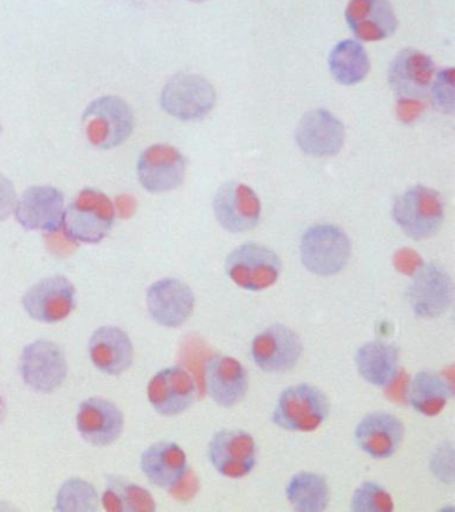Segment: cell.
Returning <instances> with one entry per match:
<instances>
[{
    "label": "cell",
    "mask_w": 455,
    "mask_h": 512,
    "mask_svg": "<svg viewBox=\"0 0 455 512\" xmlns=\"http://www.w3.org/2000/svg\"><path fill=\"white\" fill-rule=\"evenodd\" d=\"M407 300L414 314L423 319H437L450 310L454 283L449 272L435 263L419 268L407 288Z\"/></svg>",
    "instance_id": "cell-8"
},
{
    "label": "cell",
    "mask_w": 455,
    "mask_h": 512,
    "mask_svg": "<svg viewBox=\"0 0 455 512\" xmlns=\"http://www.w3.org/2000/svg\"><path fill=\"white\" fill-rule=\"evenodd\" d=\"M391 216L409 238L425 240L442 227L445 204L438 191L418 184L395 198Z\"/></svg>",
    "instance_id": "cell-3"
},
{
    "label": "cell",
    "mask_w": 455,
    "mask_h": 512,
    "mask_svg": "<svg viewBox=\"0 0 455 512\" xmlns=\"http://www.w3.org/2000/svg\"><path fill=\"white\" fill-rule=\"evenodd\" d=\"M213 208L219 226L231 234L253 230L262 215L258 195L253 188L239 182H227L219 187Z\"/></svg>",
    "instance_id": "cell-14"
},
{
    "label": "cell",
    "mask_w": 455,
    "mask_h": 512,
    "mask_svg": "<svg viewBox=\"0 0 455 512\" xmlns=\"http://www.w3.org/2000/svg\"><path fill=\"white\" fill-rule=\"evenodd\" d=\"M65 195L57 187L33 186L18 198L15 218L27 231L58 232L65 218Z\"/></svg>",
    "instance_id": "cell-13"
},
{
    "label": "cell",
    "mask_w": 455,
    "mask_h": 512,
    "mask_svg": "<svg viewBox=\"0 0 455 512\" xmlns=\"http://www.w3.org/2000/svg\"><path fill=\"white\" fill-rule=\"evenodd\" d=\"M89 352L94 366L107 375H121L133 366V342L119 327L103 326L95 330L90 338Z\"/></svg>",
    "instance_id": "cell-24"
},
{
    "label": "cell",
    "mask_w": 455,
    "mask_h": 512,
    "mask_svg": "<svg viewBox=\"0 0 455 512\" xmlns=\"http://www.w3.org/2000/svg\"><path fill=\"white\" fill-rule=\"evenodd\" d=\"M329 412L325 392L313 384L299 383L285 388L278 396L273 422L285 431L311 432L322 426Z\"/></svg>",
    "instance_id": "cell-4"
},
{
    "label": "cell",
    "mask_w": 455,
    "mask_h": 512,
    "mask_svg": "<svg viewBox=\"0 0 455 512\" xmlns=\"http://www.w3.org/2000/svg\"><path fill=\"white\" fill-rule=\"evenodd\" d=\"M141 468L146 478L161 488L177 487L189 470L186 452L173 442H157L146 448Z\"/></svg>",
    "instance_id": "cell-25"
},
{
    "label": "cell",
    "mask_w": 455,
    "mask_h": 512,
    "mask_svg": "<svg viewBox=\"0 0 455 512\" xmlns=\"http://www.w3.org/2000/svg\"><path fill=\"white\" fill-rule=\"evenodd\" d=\"M67 359L65 352L51 340H37L27 344L21 355L23 382L34 391L51 394L66 380Z\"/></svg>",
    "instance_id": "cell-9"
},
{
    "label": "cell",
    "mask_w": 455,
    "mask_h": 512,
    "mask_svg": "<svg viewBox=\"0 0 455 512\" xmlns=\"http://www.w3.org/2000/svg\"><path fill=\"white\" fill-rule=\"evenodd\" d=\"M159 103L162 110L173 118L193 122L214 110L217 91L201 75L177 74L163 86Z\"/></svg>",
    "instance_id": "cell-7"
},
{
    "label": "cell",
    "mask_w": 455,
    "mask_h": 512,
    "mask_svg": "<svg viewBox=\"0 0 455 512\" xmlns=\"http://www.w3.org/2000/svg\"><path fill=\"white\" fill-rule=\"evenodd\" d=\"M431 472L443 483L454 482V446L451 442L442 443L434 451L430 460Z\"/></svg>",
    "instance_id": "cell-34"
},
{
    "label": "cell",
    "mask_w": 455,
    "mask_h": 512,
    "mask_svg": "<svg viewBox=\"0 0 455 512\" xmlns=\"http://www.w3.org/2000/svg\"><path fill=\"white\" fill-rule=\"evenodd\" d=\"M351 242L346 232L330 223H318L307 228L301 239L303 266L311 274L333 276L349 263Z\"/></svg>",
    "instance_id": "cell-5"
},
{
    "label": "cell",
    "mask_w": 455,
    "mask_h": 512,
    "mask_svg": "<svg viewBox=\"0 0 455 512\" xmlns=\"http://www.w3.org/2000/svg\"><path fill=\"white\" fill-rule=\"evenodd\" d=\"M22 304L31 319L41 323H59L74 311L77 291L66 276H47L27 290Z\"/></svg>",
    "instance_id": "cell-10"
},
{
    "label": "cell",
    "mask_w": 455,
    "mask_h": 512,
    "mask_svg": "<svg viewBox=\"0 0 455 512\" xmlns=\"http://www.w3.org/2000/svg\"><path fill=\"white\" fill-rule=\"evenodd\" d=\"M346 130L341 120L325 108H314L299 120L295 140L306 155L329 158L345 144Z\"/></svg>",
    "instance_id": "cell-16"
},
{
    "label": "cell",
    "mask_w": 455,
    "mask_h": 512,
    "mask_svg": "<svg viewBox=\"0 0 455 512\" xmlns=\"http://www.w3.org/2000/svg\"><path fill=\"white\" fill-rule=\"evenodd\" d=\"M431 99L442 114H453L455 108V71L453 67L445 68L434 75L430 90Z\"/></svg>",
    "instance_id": "cell-33"
},
{
    "label": "cell",
    "mask_w": 455,
    "mask_h": 512,
    "mask_svg": "<svg viewBox=\"0 0 455 512\" xmlns=\"http://www.w3.org/2000/svg\"><path fill=\"white\" fill-rule=\"evenodd\" d=\"M399 364V348L394 344L367 342L355 354V367L367 383L385 387L394 382Z\"/></svg>",
    "instance_id": "cell-26"
},
{
    "label": "cell",
    "mask_w": 455,
    "mask_h": 512,
    "mask_svg": "<svg viewBox=\"0 0 455 512\" xmlns=\"http://www.w3.org/2000/svg\"><path fill=\"white\" fill-rule=\"evenodd\" d=\"M226 274L246 291H263L278 282L282 260L277 252L259 243H243L226 259Z\"/></svg>",
    "instance_id": "cell-6"
},
{
    "label": "cell",
    "mask_w": 455,
    "mask_h": 512,
    "mask_svg": "<svg viewBox=\"0 0 455 512\" xmlns=\"http://www.w3.org/2000/svg\"><path fill=\"white\" fill-rule=\"evenodd\" d=\"M191 3H205L207 0H189Z\"/></svg>",
    "instance_id": "cell-37"
},
{
    "label": "cell",
    "mask_w": 455,
    "mask_h": 512,
    "mask_svg": "<svg viewBox=\"0 0 455 512\" xmlns=\"http://www.w3.org/2000/svg\"><path fill=\"white\" fill-rule=\"evenodd\" d=\"M329 70L335 82L342 86L361 83L370 72L366 48L358 40H341L330 51Z\"/></svg>",
    "instance_id": "cell-28"
},
{
    "label": "cell",
    "mask_w": 455,
    "mask_h": 512,
    "mask_svg": "<svg viewBox=\"0 0 455 512\" xmlns=\"http://www.w3.org/2000/svg\"><path fill=\"white\" fill-rule=\"evenodd\" d=\"M186 158L170 144H153L139 156L138 180L150 194L177 190L185 180Z\"/></svg>",
    "instance_id": "cell-12"
},
{
    "label": "cell",
    "mask_w": 455,
    "mask_h": 512,
    "mask_svg": "<svg viewBox=\"0 0 455 512\" xmlns=\"http://www.w3.org/2000/svg\"><path fill=\"white\" fill-rule=\"evenodd\" d=\"M99 507V495L93 484L73 478L66 480L58 491L54 510L58 512H95Z\"/></svg>",
    "instance_id": "cell-31"
},
{
    "label": "cell",
    "mask_w": 455,
    "mask_h": 512,
    "mask_svg": "<svg viewBox=\"0 0 455 512\" xmlns=\"http://www.w3.org/2000/svg\"><path fill=\"white\" fill-rule=\"evenodd\" d=\"M302 352L303 344L297 332L283 324L265 328L251 343V356L255 364L271 374L293 370Z\"/></svg>",
    "instance_id": "cell-15"
},
{
    "label": "cell",
    "mask_w": 455,
    "mask_h": 512,
    "mask_svg": "<svg viewBox=\"0 0 455 512\" xmlns=\"http://www.w3.org/2000/svg\"><path fill=\"white\" fill-rule=\"evenodd\" d=\"M197 387L193 376L183 367L171 366L157 372L147 387L154 410L163 416H177L195 402Z\"/></svg>",
    "instance_id": "cell-18"
},
{
    "label": "cell",
    "mask_w": 455,
    "mask_h": 512,
    "mask_svg": "<svg viewBox=\"0 0 455 512\" xmlns=\"http://www.w3.org/2000/svg\"><path fill=\"white\" fill-rule=\"evenodd\" d=\"M207 456L219 474L230 479L245 478L257 464V443L249 432L225 428L211 438Z\"/></svg>",
    "instance_id": "cell-11"
},
{
    "label": "cell",
    "mask_w": 455,
    "mask_h": 512,
    "mask_svg": "<svg viewBox=\"0 0 455 512\" xmlns=\"http://www.w3.org/2000/svg\"><path fill=\"white\" fill-rule=\"evenodd\" d=\"M82 128L91 146L103 151L114 150L133 135V108L121 96H99L83 111Z\"/></svg>",
    "instance_id": "cell-1"
},
{
    "label": "cell",
    "mask_w": 455,
    "mask_h": 512,
    "mask_svg": "<svg viewBox=\"0 0 455 512\" xmlns=\"http://www.w3.org/2000/svg\"><path fill=\"white\" fill-rule=\"evenodd\" d=\"M393 510V496L385 487L375 482L359 484L351 498V511L354 512H391Z\"/></svg>",
    "instance_id": "cell-32"
},
{
    "label": "cell",
    "mask_w": 455,
    "mask_h": 512,
    "mask_svg": "<svg viewBox=\"0 0 455 512\" xmlns=\"http://www.w3.org/2000/svg\"><path fill=\"white\" fill-rule=\"evenodd\" d=\"M18 194L14 183L7 176L0 174V222H5L14 214Z\"/></svg>",
    "instance_id": "cell-35"
},
{
    "label": "cell",
    "mask_w": 455,
    "mask_h": 512,
    "mask_svg": "<svg viewBox=\"0 0 455 512\" xmlns=\"http://www.w3.org/2000/svg\"><path fill=\"white\" fill-rule=\"evenodd\" d=\"M345 19L355 38L361 42H381L393 36L399 26L390 0H350Z\"/></svg>",
    "instance_id": "cell-20"
},
{
    "label": "cell",
    "mask_w": 455,
    "mask_h": 512,
    "mask_svg": "<svg viewBox=\"0 0 455 512\" xmlns=\"http://www.w3.org/2000/svg\"><path fill=\"white\" fill-rule=\"evenodd\" d=\"M194 306L193 290L179 279L158 280L147 291V308L151 318L163 327H181L190 319Z\"/></svg>",
    "instance_id": "cell-19"
},
{
    "label": "cell",
    "mask_w": 455,
    "mask_h": 512,
    "mask_svg": "<svg viewBox=\"0 0 455 512\" xmlns=\"http://www.w3.org/2000/svg\"><path fill=\"white\" fill-rule=\"evenodd\" d=\"M77 427L86 442L106 447L121 438L125 418L117 404L103 398H90L79 406Z\"/></svg>",
    "instance_id": "cell-22"
},
{
    "label": "cell",
    "mask_w": 455,
    "mask_h": 512,
    "mask_svg": "<svg viewBox=\"0 0 455 512\" xmlns=\"http://www.w3.org/2000/svg\"><path fill=\"white\" fill-rule=\"evenodd\" d=\"M207 394L218 406L230 408L241 403L249 391V374L239 360L227 355L214 356L206 364Z\"/></svg>",
    "instance_id": "cell-23"
},
{
    "label": "cell",
    "mask_w": 455,
    "mask_h": 512,
    "mask_svg": "<svg viewBox=\"0 0 455 512\" xmlns=\"http://www.w3.org/2000/svg\"><path fill=\"white\" fill-rule=\"evenodd\" d=\"M102 503L111 512H153L157 508L149 491L121 476L107 478Z\"/></svg>",
    "instance_id": "cell-30"
},
{
    "label": "cell",
    "mask_w": 455,
    "mask_h": 512,
    "mask_svg": "<svg viewBox=\"0 0 455 512\" xmlns=\"http://www.w3.org/2000/svg\"><path fill=\"white\" fill-rule=\"evenodd\" d=\"M115 222L113 202L105 192L83 188L65 210L63 230L77 243L98 244L109 236Z\"/></svg>",
    "instance_id": "cell-2"
},
{
    "label": "cell",
    "mask_w": 455,
    "mask_h": 512,
    "mask_svg": "<svg viewBox=\"0 0 455 512\" xmlns=\"http://www.w3.org/2000/svg\"><path fill=\"white\" fill-rule=\"evenodd\" d=\"M434 75V60L429 55L415 48H405L390 63L387 80L398 98L418 100L429 92Z\"/></svg>",
    "instance_id": "cell-17"
},
{
    "label": "cell",
    "mask_w": 455,
    "mask_h": 512,
    "mask_svg": "<svg viewBox=\"0 0 455 512\" xmlns=\"http://www.w3.org/2000/svg\"><path fill=\"white\" fill-rule=\"evenodd\" d=\"M405 436V427L397 416L375 411L362 418L354 431L355 443L374 459L391 458L399 450Z\"/></svg>",
    "instance_id": "cell-21"
},
{
    "label": "cell",
    "mask_w": 455,
    "mask_h": 512,
    "mask_svg": "<svg viewBox=\"0 0 455 512\" xmlns=\"http://www.w3.org/2000/svg\"><path fill=\"white\" fill-rule=\"evenodd\" d=\"M2 131H3V127H2V123H0V135H2Z\"/></svg>",
    "instance_id": "cell-38"
},
{
    "label": "cell",
    "mask_w": 455,
    "mask_h": 512,
    "mask_svg": "<svg viewBox=\"0 0 455 512\" xmlns=\"http://www.w3.org/2000/svg\"><path fill=\"white\" fill-rule=\"evenodd\" d=\"M453 394V384L433 371L418 372L407 387L410 406L425 416L441 414Z\"/></svg>",
    "instance_id": "cell-27"
},
{
    "label": "cell",
    "mask_w": 455,
    "mask_h": 512,
    "mask_svg": "<svg viewBox=\"0 0 455 512\" xmlns=\"http://www.w3.org/2000/svg\"><path fill=\"white\" fill-rule=\"evenodd\" d=\"M286 498L295 511L322 512L329 506V484L322 475L301 471L287 483Z\"/></svg>",
    "instance_id": "cell-29"
},
{
    "label": "cell",
    "mask_w": 455,
    "mask_h": 512,
    "mask_svg": "<svg viewBox=\"0 0 455 512\" xmlns=\"http://www.w3.org/2000/svg\"><path fill=\"white\" fill-rule=\"evenodd\" d=\"M6 416V404L5 400H3L2 396H0V424H2L3 420H5Z\"/></svg>",
    "instance_id": "cell-36"
}]
</instances>
